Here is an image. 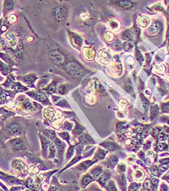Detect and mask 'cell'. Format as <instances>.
Masks as SVG:
<instances>
[{"mask_svg": "<svg viewBox=\"0 0 169 191\" xmlns=\"http://www.w3.org/2000/svg\"><path fill=\"white\" fill-rule=\"evenodd\" d=\"M77 20L81 24L88 25L90 24L92 22V15H91V14L89 12L82 11L78 15V17H77Z\"/></svg>", "mask_w": 169, "mask_h": 191, "instance_id": "obj_1", "label": "cell"}, {"mask_svg": "<svg viewBox=\"0 0 169 191\" xmlns=\"http://www.w3.org/2000/svg\"><path fill=\"white\" fill-rule=\"evenodd\" d=\"M66 70L68 71L70 74L73 77H79L81 76V70L78 69V66L75 65V64H73V63H67L65 65Z\"/></svg>", "mask_w": 169, "mask_h": 191, "instance_id": "obj_2", "label": "cell"}, {"mask_svg": "<svg viewBox=\"0 0 169 191\" xmlns=\"http://www.w3.org/2000/svg\"><path fill=\"white\" fill-rule=\"evenodd\" d=\"M97 60L101 63L107 64L110 60V54L106 49H102L99 52Z\"/></svg>", "mask_w": 169, "mask_h": 191, "instance_id": "obj_3", "label": "cell"}, {"mask_svg": "<svg viewBox=\"0 0 169 191\" xmlns=\"http://www.w3.org/2000/svg\"><path fill=\"white\" fill-rule=\"evenodd\" d=\"M50 58L54 61V63L58 65H60L64 62V57L56 51H52L50 53Z\"/></svg>", "mask_w": 169, "mask_h": 191, "instance_id": "obj_4", "label": "cell"}, {"mask_svg": "<svg viewBox=\"0 0 169 191\" xmlns=\"http://www.w3.org/2000/svg\"><path fill=\"white\" fill-rule=\"evenodd\" d=\"M83 56L86 60H91L95 56V51L90 47H84L83 49Z\"/></svg>", "mask_w": 169, "mask_h": 191, "instance_id": "obj_5", "label": "cell"}, {"mask_svg": "<svg viewBox=\"0 0 169 191\" xmlns=\"http://www.w3.org/2000/svg\"><path fill=\"white\" fill-rule=\"evenodd\" d=\"M108 27L112 32H117L121 28V24L116 20H111L108 23Z\"/></svg>", "mask_w": 169, "mask_h": 191, "instance_id": "obj_6", "label": "cell"}, {"mask_svg": "<svg viewBox=\"0 0 169 191\" xmlns=\"http://www.w3.org/2000/svg\"><path fill=\"white\" fill-rule=\"evenodd\" d=\"M55 116V112L53 108L48 107L44 109V116L48 120H52Z\"/></svg>", "mask_w": 169, "mask_h": 191, "instance_id": "obj_7", "label": "cell"}, {"mask_svg": "<svg viewBox=\"0 0 169 191\" xmlns=\"http://www.w3.org/2000/svg\"><path fill=\"white\" fill-rule=\"evenodd\" d=\"M24 163L23 161H21V160H15V161L12 162V167L15 172H21L24 169Z\"/></svg>", "mask_w": 169, "mask_h": 191, "instance_id": "obj_8", "label": "cell"}, {"mask_svg": "<svg viewBox=\"0 0 169 191\" xmlns=\"http://www.w3.org/2000/svg\"><path fill=\"white\" fill-rule=\"evenodd\" d=\"M160 28H161V25L158 23H153L151 26L147 30V33L150 35H155L157 34L160 31Z\"/></svg>", "mask_w": 169, "mask_h": 191, "instance_id": "obj_9", "label": "cell"}, {"mask_svg": "<svg viewBox=\"0 0 169 191\" xmlns=\"http://www.w3.org/2000/svg\"><path fill=\"white\" fill-rule=\"evenodd\" d=\"M78 139H79L81 142L84 143V144H91V143H94L92 139L88 135H86V134H81L79 137H78Z\"/></svg>", "mask_w": 169, "mask_h": 191, "instance_id": "obj_10", "label": "cell"}, {"mask_svg": "<svg viewBox=\"0 0 169 191\" xmlns=\"http://www.w3.org/2000/svg\"><path fill=\"white\" fill-rule=\"evenodd\" d=\"M9 131H10V133L12 134V135H19L21 131V126L18 124H15L10 126V129H9Z\"/></svg>", "mask_w": 169, "mask_h": 191, "instance_id": "obj_11", "label": "cell"}, {"mask_svg": "<svg viewBox=\"0 0 169 191\" xmlns=\"http://www.w3.org/2000/svg\"><path fill=\"white\" fill-rule=\"evenodd\" d=\"M150 18H149L148 17H147V16H141L138 21L139 25L141 27L148 26L149 24H150Z\"/></svg>", "mask_w": 169, "mask_h": 191, "instance_id": "obj_12", "label": "cell"}, {"mask_svg": "<svg viewBox=\"0 0 169 191\" xmlns=\"http://www.w3.org/2000/svg\"><path fill=\"white\" fill-rule=\"evenodd\" d=\"M144 177V172H143L142 170L141 169H136L134 171V174H133V177L134 179H135V180H141V179H143Z\"/></svg>", "mask_w": 169, "mask_h": 191, "instance_id": "obj_13", "label": "cell"}, {"mask_svg": "<svg viewBox=\"0 0 169 191\" xmlns=\"http://www.w3.org/2000/svg\"><path fill=\"white\" fill-rule=\"evenodd\" d=\"M12 146L16 150H21L22 149V148L23 147V142L21 139L17 138L15 139L12 141Z\"/></svg>", "mask_w": 169, "mask_h": 191, "instance_id": "obj_14", "label": "cell"}, {"mask_svg": "<svg viewBox=\"0 0 169 191\" xmlns=\"http://www.w3.org/2000/svg\"><path fill=\"white\" fill-rule=\"evenodd\" d=\"M57 146L56 145H55L53 142H49V157H53L54 156H55L56 152H57Z\"/></svg>", "mask_w": 169, "mask_h": 191, "instance_id": "obj_15", "label": "cell"}, {"mask_svg": "<svg viewBox=\"0 0 169 191\" xmlns=\"http://www.w3.org/2000/svg\"><path fill=\"white\" fill-rule=\"evenodd\" d=\"M102 169L100 167H98V168H95L92 170V172H91V176H92L94 179H98L102 175Z\"/></svg>", "mask_w": 169, "mask_h": 191, "instance_id": "obj_16", "label": "cell"}, {"mask_svg": "<svg viewBox=\"0 0 169 191\" xmlns=\"http://www.w3.org/2000/svg\"><path fill=\"white\" fill-rule=\"evenodd\" d=\"M41 142H42V148H43V153H47V149L49 148V142H49L48 139L44 138V137H42L41 138Z\"/></svg>", "mask_w": 169, "mask_h": 191, "instance_id": "obj_17", "label": "cell"}, {"mask_svg": "<svg viewBox=\"0 0 169 191\" xmlns=\"http://www.w3.org/2000/svg\"><path fill=\"white\" fill-rule=\"evenodd\" d=\"M91 164H92V162H91V161H86L81 163L79 166H78V168L80 169V170L84 171V170L87 169L89 168Z\"/></svg>", "mask_w": 169, "mask_h": 191, "instance_id": "obj_18", "label": "cell"}, {"mask_svg": "<svg viewBox=\"0 0 169 191\" xmlns=\"http://www.w3.org/2000/svg\"><path fill=\"white\" fill-rule=\"evenodd\" d=\"M93 181V177L90 175H85L82 179V185L83 186H86L87 185H89L90 183Z\"/></svg>", "mask_w": 169, "mask_h": 191, "instance_id": "obj_19", "label": "cell"}, {"mask_svg": "<svg viewBox=\"0 0 169 191\" xmlns=\"http://www.w3.org/2000/svg\"><path fill=\"white\" fill-rule=\"evenodd\" d=\"M34 98L36 99V100H40V101H45L47 100V97H46L45 95L42 94V93H38V94H36V93H34V95H32V93L30 94Z\"/></svg>", "mask_w": 169, "mask_h": 191, "instance_id": "obj_20", "label": "cell"}, {"mask_svg": "<svg viewBox=\"0 0 169 191\" xmlns=\"http://www.w3.org/2000/svg\"><path fill=\"white\" fill-rule=\"evenodd\" d=\"M105 155H106V152L103 150L100 149L98 150V152L96 153V155H95L94 159L97 160V161H98V160H101V159H104V156H105Z\"/></svg>", "mask_w": 169, "mask_h": 191, "instance_id": "obj_21", "label": "cell"}, {"mask_svg": "<svg viewBox=\"0 0 169 191\" xmlns=\"http://www.w3.org/2000/svg\"><path fill=\"white\" fill-rule=\"evenodd\" d=\"M44 133H45V135L46 137H48L51 140L55 139V132L54 131H52V130H45Z\"/></svg>", "mask_w": 169, "mask_h": 191, "instance_id": "obj_22", "label": "cell"}, {"mask_svg": "<svg viewBox=\"0 0 169 191\" xmlns=\"http://www.w3.org/2000/svg\"><path fill=\"white\" fill-rule=\"evenodd\" d=\"M109 178H110V174L105 172V173L102 174V177H100V183L102 185H105L106 183H108Z\"/></svg>", "mask_w": 169, "mask_h": 191, "instance_id": "obj_23", "label": "cell"}, {"mask_svg": "<svg viewBox=\"0 0 169 191\" xmlns=\"http://www.w3.org/2000/svg\"><path fill=\"white\" fill-rule=\"evenodd\" d=\"M118 104H119V108H120V109L121 110V111H124V110H125V108L127 107L128 103L127 101L125 100V99L121 98L120 99V100H119Z\"/></svg>", "mask_w": 169, "mask_h": 191, "instance_id": "obj_24", "label": "cell"}, {"mask_svg": "<svg viewBox=\"0 0 169 191\" xmlns=\"http://www.w3.org/2000/svg\"><path fill=\"white\" fill-rule=\"evenodd\" d=\"M112 70L115 72V73H118V74H120L121 73V64L118 63H114L113 64V66H112Z\"/></svg>", "mask_w": 169, "mask_h": 191, "instance_id": "obj_25", "label": "cell"}, {"mask_svg": "<svg viewBox=\"0 0 169 191\" xmlns=\"http://www.w3.org/2000/svg\"><path fill=\"white\" fill-rule=\"evenodd\" d=\"M74 41V45L75 46H81V39L79 36H78V35H73V36L71 39V41Z\"/></svg>", "mask_w": 169, "mask_h": 191, "instance_id": "obj_26", "label": "cell"}, {"mask_svg": "<svg viewBox=\"0 0 169 191\" xmlns=\"http://www.w3.org/2000/svg\"><path fill=\"white\" fill-rule=\"evenodd\" d=\"M23 107L25 111H31L33 110V108H33L32 104H31L29 101H25V102H23Z\"/></svg>", "mask_w": 169, "mask_h": 191, "instance_id": "obj_27", "label": "cell"}, {"mask_svg": "<svg viewBox=\"0 0 169 191\" xmlns=\"http://www.w3.org/2000/svg\"><path fill=\"white\" fill-rule=\"evenodd\" d=\"M55 143L57 148H58L59 150H63L64 146H65V145L63 144V142H62V141L60 140V139H59L58 138H55Z\"/></svg>", "mask_w": 169, "mask_h": 191, "instance_id": "obj_28", "label": "cell"}, {"mask_svg": "<svg viewBox=\"0 0 169 191\" xmlns=\"http://www.w3.org/2000/svg\"><path fill=\"white\" fill-rule=\"evenodd\" d=\"M155 70L157 73H163L165 72V70H166V68H165L164 65L163 64H160V65H156L155 67Z\"/></svg>", "mask_w": 169, "mask_h": 191, "instance_id": "obj_29", "label": "cell"}, {"mask_svg": "<svg viewBox=\"0 0 169 191\" xmlns=\"http://www.w3.org/2000/svg\"><path fill=\"white\" fill-rule=\"evenodd\" d=\"M102 146H104V147L106 148V149L109 150H113L115 148V145L112 142H105V143H104V144H102Z\"/></svg>", "mask_w": 169, "mask_h": 191, "instance_id": "obj_30", "label": "cell"}, {"mask_svg": "<svg viewBox=\"0 0 169 191\" xmlns=\"http://www.w3.org/2000/svg\"><path fill=\"white\" fill-rule=\"evenodd\" d=\"M104 39H105L106 41H108V42L113 41V39H114L113 34L112 32H107L105 34H104Z\"/></svg>", "mask_w": 169, "mask_h": 191, "instance_id": "obj_31", "label": "cell"}, {"mask_svg": "<svg viewBox=\"0 0 169 191\" xmlns=\"http://www.w3.org/2000/svg\"><path fill=\"white\" fill-rule=\"evenodd\" d=\"M28 172L30 174H36L38 172V168L36 166H30L28 168Z\"/></svg>", "mask_w": 169, "mask_h": 191, "instance_id": "obj_32", "label": "cell"}, {"mask_svg": "<svg viewBox=\"0 0 169 191\" xmlns=\"http://www.w3.org/2000/svg\"><path fill=\"white\" fill-rule=\"evenodd\" d=\"M117 169L119 173H122V172H125V170H126V166H125L124 163H120V164H118V166Z\"/></svg>", "mask_w": 169, "mask_h": 191, "instance_id": "obj_33", "label": "cell"}, {"mask_svg": "<svg viewBox=\"0 0 169 191\" xmlns=\"http://www.w3.org/2000/svg\"><path fill=\"white\" fill-rule=\"evenodd\" d=\"M66 92H67V89H65V86H64V85H61V86H60V87H59V88H58V92H59V94H60V95H64V94H65Z\"/></svg>", "mask_w": 169, "mask_h": 191, "instance_id": "obj_34", "label": "cell"}, {"mask_svg": "<svg viewBox=\"0 0 169 191\" xmlns=\"http://www.w3.org/2000/svg\"><path fill=\"white\" fill-rule=\"evenodd\" d=\"M94 100H95L94 97L92 95H87V97H86V101H87L89 104L94 103Z\"/></svg>", "mask_w": 169, "mask_h": 191, "instance_id": "obj_35", "label": "cell"}, {"mask_svg": "<svg viewBox=\"0 0 169 191\" xmlns=\"http://www.w3.org/2000/svg\"><path fill=\"white\" fill-rule=\"evenodd\" d=\"M62 128L65 130H70L73 128V125L70 122H65V123H64L63 126H62Z\"/></svg>", "mask_w": 169, "mask_h": 191, "instance_id": "obj_36", "label": "cell"}, {"mask_svg": "<svg viewBox=\"0 0 169 191\" xmlns=\"http://www.w3.org/2000/svg\"><path fill=\"white\" fill-rule=\"evenodd\" d=\"M117 163H118V158L116 156H113L111 158V159H110V164L112 165V166H115Z\"/></svg>", "mask_w": 169, "mask_h": 191, "instance_id": "obj_37", "label": "cell"}, {"mask_svg": "<svg viewBox=\"0 0 169 191\" xmlns=\"http://www.w3.org/2000/svg\"><path fill=\"white\" fill-rule=\"evenodd\" d=\"M80 127H81V126H79V125L77 126L76 127V129H74V131H73V133H76V135H81V134L82 131H83V130H84V128L80 129Z\"/></svg>", "mask_w": 169, "mask_h": 191, "instance_id": "obj_38", "label": "cell"}, {"mask_svg": "<svg viewBox=\"0 0 169 191\" xmlns=\"http://www.w3.org/2000/svg\"><path fill=\"white\" fill-rule=\"evenodd\" d=\"M143 186H144V188H146L147 190H150V189L151 188V187H152L151 183H150V182L149 180L145 181L144 183V184H143Z\"/></svg>", "mask_w": 169, "mask_h": 191, "instance_id": "obj_39", "label": "cell"}, {"mask_svg": "<svg viewBox=\"0 0 169 191\" xmlns=\"http://www.w3.org/2000/svg\"><path fill=\"white\" fill-rule=\"evenodd\" d=\"M108 186V189H109L110 190H116V188H115V184L113 183V182H112V181L110 182Z\"/></svg>", "mask_w": 169, "mask_h": 191, "instance_id": "obj_40", "label": "cell"}, {"mask_svg": "<svg viewBox=\"0 0 169 191\" xmlns=\"http://www.w3.org/2000/svg\"><path fill=\"white\" fill-rule=\"evenodd\" d=\"M60 137H62V139H68V140L69 139V134L68 133H67V132H62V133H61L60 134Z\"/></svg>", "mask_w": 169, "mask_h": 191, "instance_id": "obj_41", "label": "cell"}, {"mask_svg": "<svg viewBox=\"0 0 169 191\" xmlns=\"http://www.w3.org/2000/svg\"><path fill=\"white\" fill-rule=\"evenodd\" d=\"M124 38L126 39V40H130L131 39V34L129 32H126L124 34Z\"/></svg>", "mask_w": 169, "mask_h": 191, "instance_id": "obj_42", "label": "cell"}, {"mask_svg": "<svg viewBox=\"0 0 169 191\" xmlns=\"http://www.w3.org/2000/svg\"><path fill=\"white\" fill-rule=\"evenodd\" d=\"M125 89H126V90H127L128 92L129 93H131V95H133L132 94V92H133V89H132V86L131 85V84H127V85L126 86V88H125Z\"/></svg>", "mask_w": 169, "mask_h": 191, "instance_id": "obj_43", "label": "cell"}, {"mask_svg": "<svg viewBox=\"0 0 169 191\" xmlns=\"http://www.w3.org/2000/svg\"><path fill=\"white\" fill-rule=\"evenodd\" d=\"M134 160H135V156H130L129 157L127 158L126 161H127L128 163H129V164H130V163H133L134 161Z\"/></svg>", "mask_w": 169, "mask_h": 191, "instance_id": "obj_44", "label": "cell"}, {"mask_svg": "<svg viewBox=\"0 0 169 191\" xmlns=\"http://www.w3.org/2000/svg\"><path fill=\"white\" fill-rule=\"evenodd\" d=\"M52 2H58V3H68L71 2V0H51Z\"/></svg>", "mask_w": 169, "mask_h": 191, "instance_id": "obj_45", "label": "cell"}, {"mask_svg": "<svg viewBox=\"0 0 169 191\" xmlns=\"http://www.w3.org/2000/svg\"><path fill=\"white\" fill-rule=\"evenodd\" d=\"M76 149L78 153H82V151H83L84 146H81V145H78V146H76Z\"/></svg>", "mask_w": 169, "mask_h": 191, "instance_id": "obj_46", "label": "cell"}, {"mask_svg": "<svg viewBox=\"0 0 169 191\" xmlns=\"http://www.w3.org/2000/svg\"><path fill=\"white\" fill-rule=\"evenodd\" d=\"M9 21L11 23H15L16 21V16L15 15H10V17H9Z\"/></svg>", "mask_w": 169, "mask_h": 191, "instance_id": "obj_47", "label": "cell"}, {"mask_svg": "<svg viewBox=\"0 0 169 191\" xmlns=\"http://www.w3.org/2000/svg\"><path fill=\"white\" fill-rule=\"evenodd\" d=\"M68 152V156H71L74 153V148H73V147H71Z\"/></svg>", "mask_w": 169, "mask_h": 191, "instance_id": "obj_48", "label": "cell"}, {"mask_svg": "<svg viewBox=\"0 0 169 191\" xmlns=\"http://www.w3.org/2000/svg\"><path fill=\"white\" fill-rule=\"evenodd\" d=\"M151 174L153 175H156L157 174V169L155 166H152L151 167Z\"/></svg>", "mask_w": 169, "mask_h": 191, "instance_id": "obj_49", "label": "cell"}, {"mask_svg": "<svg viewBox=\"0 0 169 191\" xmlns=\"http://www.w3.org/2000/svg\"><path fill=\"white\" fill-rule=\"evenodd\" d=\"M139 185H137L136 183H133L131 186V188H130V190H138L139 189Z\"/></svg>", "mask_w": 169, "mask_h": 191, "instance_id": "obj_50", "label": "cell"}, {"mask_svg": "<svg viewBox=\"0 0 169 191\" xmlns=\"http://www.w3.org/2000/svg\"><path fill=\"white\" fill-rule=\"evenodd\" d=\"M166 138V136L165 135V134L161 133V135H160V140H164Z\"/></svg>", "mask_w": 169, "mask_h": 191, "instance_id": "obj_51", "label": "cell"}, {"mask_svg": "<svg viewBox=\"0 0 169 191\" xmlns=\"http://www.w3.org/2000/svg\"><path fill=\"white\" fill-rule=\"evenodd\" d=\"M5 97H6V95H5V92H3L2 89V94H1V100H2V101H3L4 100H5Z\"/></svg>", "mask_w": 169, "mask_h": 191, "instance_id": "obj_52", "label": "cell"}, {"mask_svg": "<svg viewBox=\"0 0 169 191\" xmlns=\"http://www.w3.org/2000/svg\"><path fill=\"white\" fill-rule=\"evenodd\" d=\"M166 145H165V144H162V143H161V144H159V148H160V150H163L165 148H166Z\"/></svg>", "mask_w": 169, "mask_h": 191, "instance_id": "obj_53", "label": "cell"}, {"mask_svg": "<svg viewBox=\"0 0 169 191\" xmlns=\"http://www.w3.org/2000/svg\"><path fill=\"white\" fill-rule=\"evenodd\" d=\"M157 133H158V129H153V132H152V135H153L154 136H156L157 135Z\"/></svg>", "mask_w": 169, "mask_h": 191, "instance_id": "obj_54", "label": "cell"}, {"mask_svg": "<svg viewBox=\"0 0 169 191\" xmlns=\"http://www.w3.org/2000/svg\"><path fill=\"white\" fill-rule=\"evenodd\" d=\"M147 155L149 156H151L152 157L154 156V153L152 151H148L147 152Z\"/></svg>", "mask_w": 169, "mask_h": 191, "instance_id": "obj_55", "label": "cell"}, {"mask_svg": "<svg viewBox=\"0 0 169 191\" xmlns=\"http://www.w3.org/2000/svg\"><path fill=\"white\" fill-rule=\"evenodd\" d=\"M130 143H131V141H130L129 139H128V140L126 142V145H130Z\"/></svg>", "mask_w": 169, "mask_h": 191, "instance_id": "obj_56", "label": "cell"}, {"mask_svg": "<svg viewBox=\"0 0 169 191\" xmlns=\"http://www.w3.org/2000/svg\"><path fill=\"white\" fill-rule=\"evenodd\" d=\"M166 81H168V82H169V76H166Z\"/></svg>", "mask_w": 169, "mask_h": 191, "instance_id": "obj_57", "label": "cell"}]
</instances>
